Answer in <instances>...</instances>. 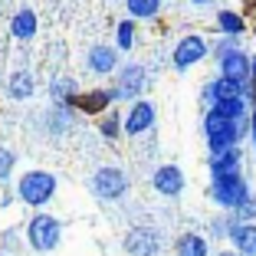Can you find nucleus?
Returning <instances> with one entry per match:
<instances>
[{"mask_svg":"<svg viewBox=\"0 0 256 256\" xmlns=\"http://www.w3.org/2000/svg\"><path fill=\"white\" fill-rule=\"evenodd\" d=\"M220 76H226V79H234V82H250V53L246 50H236L234 56H226L224 62H217Z\"/></svg>","mask_w":256,"mask_h":256,"instance_id":"obj_16","label":"nucleus"},{"mask_svg":"<svg viewBox=\"0 0 256 256\" xmlns=\"http://www.w3.org/2000/svg\"><path fill=\"white\" fill-rule=\"evenodd\" d=\"M14 200H16V194H14V190H4V194H0V207H10Z\"/></svg>","mask_w":256,"mask_h":256,"instance_id":"obj_30","label":"nucleus"},{"mask_svg":"<svg viewBox=\"0 0 256 256\" xmlns=\"http://www.w3.org/2000/svg\"><path fill=\"white\" fill-rule=\"evenodd\" d=\"M214 92H217V102H230V98H240V82L226 79V76H214Z\"/></svg>","mask_w":256,"mask_h":256,"instance_id":"obj_27","label":"nucleus"},{"mask_svg":"<svg viewBox=\"0 0 256 256\" xmlns=\"http://www.w3.org/2000/svg\"><path fill=\"white\" fill-rule=\"evenodd\" d=\"M36 30H40V20H36V14H33L30 7H20L14 16H10V36L20 40V43H30V40L36 36Z\"/></svg>","mask_w":256,"mask_h":256,"instance_id":"obj_15","label":"nucleus"},{"mask_svg":"<svg viewBox=\"0 0 256 256\" xmlns=\"http://www.w3.org/2000/svg\"><path fill=\"white\" fill-rule=\"evenodd\" d=\"M40 128H43L50 138H62L76 128V108L72 106H60V102H50V108H43L40 115Z\"/></svg>","mask_w":256,"mask_h":256,"instance_id":"obj_10","label":"nucleus"},{"mask_svg":"<svg viewBox=\"0 0 256 256\" xmlns=\"http://www.w3.org/2000/svg\"><path fill=\"white\" fill-rule=\"evenodd\" d=\"M250 82H256V53L250 56Z\"/></svg>","mask_w":256,"mask_h":256,"instance_id":"obj_31","label":"nucleus"},{"mask_svg":"<svg viewBox=\"0 0 256 256\" xmlns=\"http://www.w3.org/2000/svg\"><path fill=\"white\" fill-rule=\"evenodd\" d=\"M76 96H79V82H76V76H56V79H50V102L72 106Z\"/></svg>","mask_w":256,"mask_h":256,"instance_id":"obj_19","label":"nucleus"},{"mask_svg":"<svg viewBox=\"0 0 256 256\" xmlns=\"http://www.w3.org/2000/svg\"><path fill=\"white\" fill-rule=\"evenodd\" d=\"M207 171L210 174H240L243 171V148L234 144V148H220L207 154Z\"/></svg>","mask_w":256,"mask_h":256,"instance_id":"obj_14","label":"nucleus"},{"mask_svg":"<svg viewBox=\"0 0 256 256\" xmlns=\"http://www.w3.org/2000/svg\"><path fill=\"white\" fill-rule=\"evenodd\" d=\"M214 26H217L220 36H236L240 40L243 33H246V20H243V14H236V10H220Z\"/></svg>","mask_w":256,"mask_h":256,"instance_id":"obj_22","label":"nucleus"},{"mask_svg":"<svg viewBox=\"0 0 256 256\" xmlns=\"http://www.w3.org/2000/svg\"><path fill=\"white\" fill-rule=\"evenodd\" d=\"M118 50L115 46H108V43H92L89 50H86V72L89 76H112V72H118Z\"/></svg>","mask_w":256,"mask_h":256,"instance_id":"obj_11","label":"nucleus"},{"mask_svg":"<svg viewBox=\"0 0 256 256\" xmlns=\"http://www.w3.org/2000/svg\"><path fill=\"white\" fill-rule=\"evenodd\" d=\"M154 122H158V108H154V102L138 98V102H132L128 112H125V135L128 138L151 135V132H154Z\"/></svg>","mask_w":256,"mask_h":256,"instance_id":"obj_8","label":"nucleus"},{"mask_svg":"<svg viewBox=\"0 0 256 256\" xmlns=\"http://www.w3.org/2000/svg\"><path fill=\"white\" fill-rule=\"evenodd\" d=\"M151 188L161 197H178V194H184L188 181H184V171L178 164H161L151 171Z\"/></svg>","mask_w":256,"mask_h":256,"instance_id":"obj_12","label":"nucleus"},{"mask_svg":"<svg viewBox=\"0 0 256 256\" xmlns=\"http://www.w3.org/2000/svg\"><path fill=\"white\" fill-rule=\"evenodd\" d=\"M190 4H197V7H207V4H214V0H190Z\"/></svg>","mask_w":256,"mask_h":256,"instance_id":"obj_32","label":"nucleus"},{"mask_svg":"<svg viewBox=\"0 0 256 256\" xmlns=\"http://www.w3.org/2000/svg\"><path fill=\"white\" fill-rule=\"evenodd\" d=\"M56 190H60V178L53 171H40V168L23 171L14 184L16 200H23L26 207H46L56 197Z\"/></svg>","mask_w":256,"mask_h":256,"instance_id":"obj_3","label":"nucleus"},{"mask_svg":"<svg viewBox=\"0 0 256 256\" xmlns=\"http://www.w3.org/2000/svg\"><path fill=\"white\" fill-rule=\"evenodd\" d=\"M122 246H125L128 256H158L164 240H161V230H154V226H132L122 240Z\"/></svg>","mask_w":256,"mask_h":256,"instance_id":"obj_9","label":"nucleus"},{"mask_svg":"<svg viewBox=\"0 0 256 256\" xmlns=\"http://www.w3.org/2000/svg\"><path fill=\"white\" fill-rule=\"evenodd\" d=\"M230 243L240 256H256V224H236L230 230Z\"/></svg>","mask_w":256,"mask_h":256,"instance_id":"obj_21","label":"nucleus"},{"mask_svg":"<svg viewBox=\"0 0 256 256\" xmlns=\"http://www.w3.org/2000/svg\"><path fill=\"white\" fill-rule=\"evenodd\" d=\"M16 171V154L10 148H0V188H7Z\"/></svg>","mask_w":256,"mask_h":256,"instance_id":"obj_28","label":"nucleus"},{"mask_svg":"<svg viewBox=\"0 0 256 256\" xmlns=\"http://www.w3.org/2000/svg\"><path fill=\"white\" fill-rule=\"evenodd\" d=\"M174 253H178V256H210V243H207V236H204V234L188 230V234L178 236Z\"/></svg>","mask_w":256,"mask_h":256,"instance_id":"obj_20","label":"nucleus"},{"mask_svg":"<svg viewBox=\"0 0 256 256\" xmlns=\"http://www.w3.org/2000/svg\"><path fill=\"white\" fill-rule=\"evenodd\" d=\"M72 108L82 115H92V118H98V115H106L108 108H115V98H112V89H89V92H79V96L72 98Z\"/></svg>","mask_w":256,"mask_h":256,"instance_id":"obj_13","label":"nucleus"},{"mask_svg":"<svg viewBox=\"0 0 256 256\" xmlns=\"http://www.w3.org/2000/svg\"><path fill=\"white\" fill-rule=\"evenodd\" d=\"M204 138H207V148L220 151V148H234V144H243V138H250V115L246 118H224L220 112H204Z\"/></svg>","mask_w":256,"mask_h":256,"instance_id":"obj_1","label":"nucleus"},{"mask_svg":"<svg viewBox=\"0 0 256 256\" xmlns=\"http://www.w3.org/2000/svg\"><path fill=\"white\" fill-rule=\"evenodd\" d=\"M151 82H154V76L148 72V66H142V62H125V66H118L115 82L108 86V89H112V98H115V106H118V102H138V98H144V92L151 89Z\"/></svg>","mask_w":256,"mask_h":256,"instance_id":"obj_4","label":"nucleus"},{"mask_svg":"<svg viewBox=\"0 0 256 256\" xmlns=\"http://www.w3.org/2000/svg\"><path fill=\"white\" fill-rule=\"evenodd\" d=\"M89 194L96 200H122L128 194V174L115 164H102L89 174Z\"/></svg>","mask_w":256,"mask_h":256,"instance_id":"obj_6","label":"nucleus"},{"mask_svg":"<svg viewBox=\"0 0 256 256\" xmlns=\"http://www.w3.org/2000/svg\"><path fill=\"white\" fill-rule=\"evenodd\" d=\"M0 246H4V253H14L16 246H20V240H16V230H4V234H0Z\"/></svg>","mask_w":256,"mask_h":256,"instance_id":"obj_29","label":"nucleus"},{"mask_svg":"<svg viewBox=\"0 0 256 256\" xmlns=\"http://www.w3.org/2000/svg\"><path fill=\"white\" fill-rule=\"evenodd\" d=\"M210 56V43L200 36V33H188V36H181L178 43H174V50H171V66L174 69H190V66H197L200 60H207Z\"/></svg>","mask_w":256,"mask_h":256,"instance_id":"obj_7","label":"nucleus"},{"mask_svg":"<svg viewBox=\"0 0 256 256\" xmlns=\"http://www.w3.org/2000/svg\"><path fill=\"white\" fill-rule=\"evenodd\" d=\"M236 50H243L236 36H220L217 43H210V60H214V62H224L226 56H234Z\"/></svg>","mask_w":256,"mask_h":256,"instance_id":"obj_26","label":"nucleus"},{"mask_svg":"<svg viewBox=\"0 0 256 256\" xmlns=\"http://www.w3.org/2000/svg\"><path fill=\"white\" fill-rule=\"evenodd\" d=\"M164 7V0H125V10L132 20H154Z\"/></svg>","mask_w":256,"mask_h":256,"instance_id":"obj_24","label":"nucleus"},{"mask_svg":"<svg viewBox=\"0 0 256 256\" xmlns=\"http://www.w3.org/2000/svg\"><path fill=\"white\" fill-rule=\"evenodd\" d=\"M135 40H138V23L132 16L115 23V50L118 53H128V50H135Z\"/></svg>","mask_w":256,"mask_h":256,"instance_id":"obj_23","label":"nucleus"},{"mask_svg":"<svg viewBox=\"0 0 256 256\" xmlns=\"http://www.w3.org/2000/svg\"><path fill=\"white\" fill-rule=\"evenodd\" d=\"M236 226L234 214H217V217H210V224H207V230H210L214 240H230V230Z\"/></svg>","mask_w":256,"mask_h":256,"instance_id":"obj_25","label":"nucleus"},{"mask_svg":"<svg viewBox=\"0 0 256 256\" xmlns=\"http://www.w3.org/2000/svg\"><path fill=\"white\" fill-rule=\"evenodd\" d=\"M96 132L106 138V142H118V138L125 135V115H122L118 108H108L106 115L96 118Z\"/></svg>","mask_w":256,"mask_h":256,"instance_id":"obj_18","label":"nucleus"},{"mask_svg":"<svg viewBox=\"0 0 256 256\" xmlns=\"http://www.w3.org/2000/svg\"><path fill=\"white\" fill-rule=\"evenodd\" d=\"M217 256H240L236 250H224V253H217Z\"/></svg>","mask_w":256,"mask_h":256,"instance_id":"obj_33","label":"nucleus"},{"mask_svg":"<svg viewBox=\"0 0 256 256\" xmlns=\"http://www.w3.org/2000/svg\"><path fill=\"white\" fill-rule=\"evenodd\" d=\"M33 92H36V79H33L30 69H16V72L7 76V96L14 102H26Z\"/></svg>","mask_w":256,"mask_h":256,"instance_id":"obj_17","label":"nucleus"},{"mask_svg":"<svg viewBox=\"0 0 256 256\" xmlns=\"http://www.w3.org/2000/svg\"><path fill=\"white\" fill-rule=\"evenodd\" d=\"M26 246L36 250V253H53V250H60L62 243V220L53 217V214H33L30 224H26Z\"/></svg>","mask_w":256,"mask_h":256,"instance_id":"obj_5","label":"nucleus"},{"mask_svg":"<svg viewBox=\"0 0 256 256\" xmlns=\"http://www.w3.org/2000/svg\"><path fill=\"white\" fill-rule=\"evenodd\" d=\"M0 256H7V253H0Z\"/></svg>","mask_w":256,"mask_h":256,"instance_id":"obj_34","label":"nucleus"},{"mask_svg":"<svg viewBox=\"0 0 256 256\" xmlns=\"http://www.w3.org/2000/svg\"><path fill=\"white\" fill-rule=\"evenodd\" d=\"M207 197H210L214 204H217L224 214H234L236 207H243V204L250 200L253 194V188H250L246 174H210V181H207Z\"/></svg>","mask_w":256,"mask_h":256,"instance_id":"obj_2","label":"nucleus"}]
</instances>
